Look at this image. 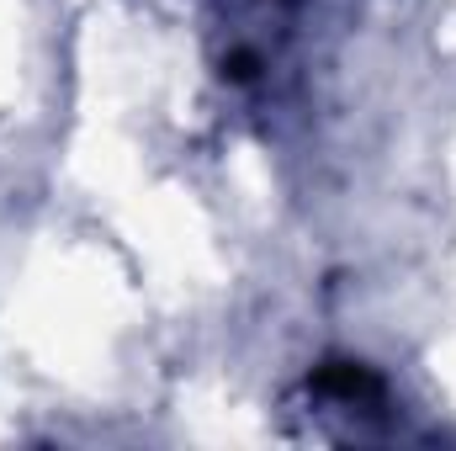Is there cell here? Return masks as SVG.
<instances>
[{
    "label": "cell",
    "instance_id": "6da1fadb",
    "mask_svg": "<svg viewBox=\"0 0 456 451\" xmlns=\"http://www.w3.org/2000/svg\"><path fill=\"white\" fill-rule=\"evenodd\" d=\"M314 388H319V393H335V398H345V404L377 398V393H382V382H377L361 361H324V366L314 372Z\"/></svg>",
    "mask_w": 456,
    "mask_h": 451
},
{
    "label": "cell",
    "instance_id": "7a4b0ae2",
    "mask_svg": "<svg viewBox=\"0 0 456 451\" xmlns=\"http://www.w3.org/2000/svg\"><path fill=\"white\" fill-rule=\"evenodd\" d=\"M224 75H233V80H255V53H233V59H224Z\"/></svg>",
    "mask_w": 456,
    "mask_h": 451
}]
</instances>
